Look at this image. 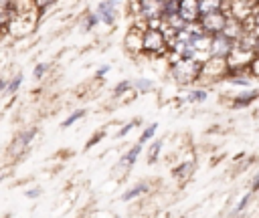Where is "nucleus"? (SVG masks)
<instances>
[{"label":"nucleus","mask_w":259,"mask_h":218,"mask_svg":"<svg viewBox=\"0 0 259 218\" xmlns=\"http://www.w3.org/2000/svg\"><path fill=\"white\" fill-rule=\"evenodd\" d=\"M227 18H229V12L227 10H214V12H206V14H200L198 18V26L206 32V34H219L223 32L225 24H227Z\"/></svg>","instance_id":"f257e3e1"},{"label":"nucleus","mask_w":259,"mask_h":218,"mask_svg":"<svg viewBox=\"0 0 259 218\" xmlns=\"http://www.w3.org/2000/svg\"><path fill=\"white\" fill-rule=\"evenodd\" d=\"M233 48H235V40L229 38L225 32H219V34H212L210 36V57L227 59Z\"/></svg>","instance_id":"f03ea898"},{"label":"nucleus","mask_w":259,"mask_h":218,"mask_svg":"<svg viewBox=\"0 0 259 218\" xmlns=\"http://www.w3.org/2000/svg\"><path fill=\"white\" fill-rule=\"evenodd\" d=\"M142 44H144V50L148 52H160L164 48V32L160 28H148L144 38H142Z\"/></svg>","instance_id":"7ed1b4c3"},{"label":"nucleus","mask_w":259,"mask_h":218,"mask_svg":"<svg viewBox=\"0 0 259 218\" xmlns=\"http://www.w3.org/2000/svg\"><path fill=\"white\" fill-rule=\"evenodd\" d=\"M180 18L184 22H198L200 18V6H198V0H180V10H178Z\"/></svg>","instance_id":"20e7f679"},{"label":"nucleus","mask_w":259,"mask_h":218,"mask_svg":"<svg viewBox=\"0 0 259 218\" xmlns=\"http://www.w3.org/2000/svg\"><path fill=\"white\" fill-rule=\"evenodd\" d=\"M140 6L148 18L164 16V0H140Z\"/></svg>","instance_id":"39448f33"},{"label":"nucleus","mask_w":259,"mask_h":218,"mask_svg":"<svg viewBox=\"0 0 259 218\" xmlns=\"http://www.w3.org/2000/svg\"><path fill=\"white\" fill-rule=\"evenodd\" d=\"M97 14H99V18L105 24H113V20H115V16H113V4L111 2H101L99 8H97Z\"/></svg>","instance_id":"423d86ee"},{"label":"nucleus","mask_w":259,"mask_h":218,"mask_svg":"<svg viewBox=\"0 0 259 218\" xmlns=\"http://www.w3.org/2000/svg\"><path fill=\"white\" fill-rule=\"evenodd\" d=\"M148 192V186L146 184H138V186H134L132 190H127L123 196H121V200H134V198H138V196H142V194H146Z\"/></svg>","instance_id":"0eeeda50"},{"label":"nucleus","mask_w":259,"mask_h":218,"mask_svg":"<svg viewBox=\"0 0 259 218\" xmlns=\"http://www.w3.org/2000/svg\"><path fill=\"white\" fill-rule=\"evenodd\" d=\"M245 26H247V30H251L259 36V8H255V12L245 20Z\"/></svg>","instance_id":"6e6552de"},{"label":"nucleus","mask_w":259,"mask_h":218,"mask_svg":"<svg viewBox=\"0 0 259 218\" xmlns=\"http://www.w3.org/2000/svg\"><path fill=\"white\" fill-rule=\"evenodd\" d=\"M140 151H142V145H140V143H138V145H134V147H132V149H130V151L123 155V164H130V166H132V164L138 159Z\"/></svg>","instance_id":"1a4fd4ad"},{"label":"nucleus","mask_w":259,"mask_h":218,"mask_svg":"<svg viewBox=\"0 0 259 218\" xmlns=\"http://www.w3.org/2000/svg\"><path fill=\"white\" fill-rule=\"evenodd\" d=\"M259 95V91H251L249 95H243V97H237L235 99V105H247V103H251L255 97Z\"/></svg>","instance_id":"9d476101"},{"label":"nucleus","mask_w":259,"mask_h":218,"mask_svg":"<svg viewBox=\"0 0 259 218\" xmlns=\"http://www.w3.org/2000/svg\"><path fill=\"white\" fill-rule=\"evenodd\" d=\"M156 129H158V123H152L148 129H144V133H142V137H140V143H146V141L156 133Z\"/></svg>","instance_id":"9b49d317"},{"label":"nucleus","mask_w":259,"mask_h":218,"mask_svg":"<svg viewBox=\"0 0 259 218\" xmlns=\"http://www.w3.org/2000/svg\"><path fill=\"white\" fill-rule=\"evenodd\" d=\"M83 115H85V111H83V109H79V111H75L73 115H69V117H67V119L63 121V127H69L71 123H75V121H77V119H81Z\"/></svg>","instance_id":"f8f14e48"},{"label":"nucleus","mask_w":259,"mask_h":218,"mask_svg":"<svg viewBox=\"0 0 259 218\" xmlns=\"http://www.w3.org/2000/svg\"><path fill=\"white\" fill-rule=\"evenodd\" d=\"M253 192V190H251ZM251 192H247L243 198H241V202H239V206L235 208V214H239V212H243L245 208H247V204H249V200H251Z\"/></svg>","instance_id":"ddd939ff"},{"label":"nucleus","mask_w":259,"mask_h":218,"mask_svg":"<svg viewBox=\"0 0 259 218\" xmlns=\"http://www.w3.org/2000/svg\"><path fill=\"white\" fill-rule=\"evenodd\" d=\"M162 149V141H156L152 147H150V164H154L156 161V157H158V151Z\"/></svg>","instance_id":"4468645a"},{"label":"nucleus","mask_w":259,"mask_h":218,"mask_svg":"<svg viewBox=\"0 0 259 218\" xmlns=\"http://www.w3.org/2000/svg\"><path fill=\"white\" fill-rule=\"evenodd\" d=\"M206 99V91H192L188 95V101H204Z\"/></svg>","instance_id":"2eb2a0df"},{"label":"nucleus","mask_w":259,"mask_h":218,"mask_svg":"<svg viewBox=\"0 0 259 218\" xmlns=\"http://www.w3.org/2000/svg\"><path fill=\"white\" fill-rule=\"evenodd\" d=\"M127 89H130V81H121V83L113 89V95H115V97H119V95H121L123 91H127Z\"/></svg>","instance_id":"dca6fc26"},{"label":"nucleus","mask_w":259,"mask_h":218,"mask_svg":"<svg viewBox=\"0 0 259 218\" xmlns=\"http://www.w3.org/2000/svg\"><path fill=\"white\" fill-rule=\"evenodd\" d=\"M97 20H99V14H89L87 16V22H85V30H91V26L97 24Z\"/></svg>","instance_id":"f3484780"},{"label":"nucleus","mask_w":259,"mask_h":218,"mask_svg":"<svg viewBox=\"0 0 259 218\" xmlns=\"http://www.w3.org/2000/svg\"><path fill=\"white\" fill-rule=\"evenodd\" d=\"M20 83H22V75H16V77H14V81H12V83H10V87H8V93H14V91L18 89V85H20Z\"/></svg>","instance_id":"a211bd4d"},{"label":"nucleus","mask_w":259,"mask_h":218,"mask_svg":"<svg viewBox=\"0 0 259 218\" xmlns=\"http://www.w3.org/2000/svg\"><path fill=\"white\" fill-rule=\"evenodd\" d=\"M47 69H49V65H47V63H42V65H38V67L34 69V77H36V79H40V77H42V73H45Z\"/></svg>","instance_id":"6ab92c4d"},{"label":"nucleus","mask_w":259,"mask_h":218,"mask_svg":"<svg viewBox=\"0 0 259 218\" xmlns=\"http://www.w3.org/2000/svg\"><path fill=\"white\" fill-rule=\"evenodd\" d=\"M231 83H235V85H243V87H249L251 85V81L249 79H237L235 75H233V79H229Z\"/></svg>","instance_id":"aec40b11"},{"label":"nucleus","mask_w":259,"mask_h":218,"mask_svg":"<svg viewBox=\"0 0 259 218\" xmlns=\"http://www.w3.org/2000/svg\"><path fill=\"white\" fill-rule=\"evenodd\" d=\"M136 123H138V119H136V121H132V123H127V125H125V127H121V129H119V133H117V135H119V137H123V135H125V133H127V131H130V129H134V127H136Z\"/></svg>","instance_id":"412c9836"},{"label":"nucleus","mask_w":259,"mask_h":218,"mask_svg":"<svg viewBox=\"0 0 259 218\" xmlns=\"http://www.w3.org/2000/svg\"><path fill=\"white\" fill-rule=\"evenodd\" d=\"M101 137H103V131H101V133H97V135H93V137L87 141V145H85V147H87V149H89V147H93V145H95V143H97Z\"/></svg>","instance_id":"4be33fe9"},{"label":"nucleus","mask_w":259,"mask_h":218,"mask_svg":"<svg viewBox=\"0 0 259 218\" xmlns=\"http://www.w3.org/2000/svg\"><path fill=\"white\" fill-rule=\"evenodd\" d=\"M136 85H138L140 89H150V87H152V83H150V81H138Z\"/></svg>","instance_id":"5701e85b"},{"label":"nucleus","mask_w":259,"mask_h":218,"mask_svg":"<svg viewBox=\"0 0 259 218\" xmlns=\"http://www.w3.org/2000/svg\"><path fill=\"white\" fill-rule=\"evenodd\" d=\"M26 196H28V198H36V196H40V190H38V188L28 190V192H26Z\"/></svg>","instance_id":"b1692460"},{"label":"nucleus","mask_w":259,"mask_h":218,"mask_svg":"<svg viewBox=\"0 0 259 218\" xmlns=\"http://www.w3.org/2000/svg\"><path fill=\"white\" fill-rule=\"evenodd\" d=\"M255 190H259V172H257V176H255V180H253V192Z\"/></svg>","instance_id":"393cba45"},{"label":"nucleus","mask_w":259,"mask_h":218,"mask_svg":"<svg viewBox=\"0 0 259 218\" xmlns=\"http://www.w3.org/2000/svg\"><path fill=\"white\" fill-rule=\"evenodd\" d=\"M107 71H109V67H101V69L97 71V77H103V75H105Z\"/></svg>","instance_id":"a878e982"},{"label":"nucleus","mask_w":259,"mask_h":218,"mask_svg":"<svg viewBox=\"0 0 259 218\" xmlns=\"http://www.w3.org/2000/svg\"><path fill=\"white\" fill-rule=\"evenodd\" d=\"M6 89V81H0V91H4Z\"/></svg>","instance_id":"bb28decb"},{"label":"nucleus","mask_w":259,"mask_h":218,"mask_svg":"<svg viewBox=\"0 0 259 218\" xmlns=\"http://www.w3.org/2000/svg\"><path fill=\"white\" fill-rule=\"evenodd\" d=\"M257 48H259V36H257Z\"/></svg>","instance_id":"cd10ccee"}]
</instances>
